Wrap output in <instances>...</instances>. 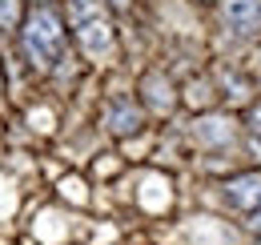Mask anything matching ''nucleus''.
I'll use <instances>...</instances> for the list:
<instances>
[{"instance_id":"nucleus-1","label":"nucleus","mask_w":261,"mask_h":245,"mask_svg":"<svg viewBox=\"0 0 261 245\" xmlns=\"http://www.w3.org/2000/svg\"><path fill=\"white\" fill-rule=\"evenodd\" d=\"M20 40H24V57L33 61V68H57L65 57V24L57 16L53 4H33L29 16L20 20Z\"/></svg>"},{"instance_id":"nucleus-2","label":"nucleus","mask_w":261,"mask_h":245,"mask_svg":"<svg viewBox=\"0 0 261 245\" xmlns=\"http://www.w3.org/2000/svg\"><path fill=\"white\" fill-rule=\"evenodd\" d=\"M68 24H72V36L85 57L105 61L113 53L117 36H113V16H109L105 0H68Z\"/></svg>"},{"instance_id":"nucleus-3","label":"nucleus","mask_w":261,"mask_h":245,"mask_svg":"<svg viewBox=\"0 0 261 245\" xmlns=\"http://www.w3.org/2000/svg\"><path fill=\"white\" fill-rule=\"evenodd\" d=\"M221 20L237 36H253L261 29V0H221Z\"/></svg>"},{"instance_id":"nucleus-4","label":"nucleus","mask_w":261,"mask_h":245,"mask_svg":"<svg viewBox=\"0 0 261 245\" xmlns=\"http://www.w3.org/2000/svg\"><path fill=\"white\" fill-rule=\"evenodd\" d=\"M225 201L241 213H257L261 209V173H241V177H229L225 185Z\"/></svg>"},{"instance_id":"nucleus-5","label":"nucleus","mask_w":261,"mask_h":245,"mask_svg":"<svg viewBox=\"0 0 261 245\" xmlns=\"http://www.w3.org/2000/svg\"><path fill=\"white\" fill-rule=\"evenodd\" d=\"M105 129L113 137H129V133L141 129V109L133 105V96H113L105 105Z\"/></svg>"},{"instance_id":"nucleus-6","label":"nucleus","mask_w":261,"mask_h":245,"mask_svg":"<svg viewBox=\"0 0 261 245\" xmlns=\"http://www.w3.org/2000/svg\"><path fill=\"white\" fill-rule=\"evenodd\" d=\"M20 24V0H0V29H16Z\"/></svg>"},{"instance_id":"nucleus-7","label":"nucleus","mask_w":261,"mask_h":245,"mask_svg":"<svg viewBox=\"0 0 261 245\" xmlns=\"http://www.w3.org/2000/svg\"><path fill=\"white\" fill-rule=\"evenodd\" d=\"M245 129H249L253 137H261V105H253V109L245 113Z\"/></svg>"},{"instance_id":"nucleus-8","label":"nucleus","mask_w":261,"mask_h":245,"mask_svg":"<svg viewBox=\"0 0 261 245\" xmlns=\"http://www.w3.org/2000/svg\"><path fill=\"white\" fill-rule=\"evenodd\" d=\"M245 225H249V229H257V233H261V209H257V213H249V221H245Z\"/></svg>"},{"instance_id":"nucleus-9","label":"nucleus","mask_w":261,"mask_h":245,"mask_svg":"<svg viewBox=\"0 0 261 245\" xmlns=\"http://www.w3.org/2000/svg\"><path fill=\"white\" fill-rule=\"evenodd\" d=\"M257 245H261V241H257Z\"/></svg>"}]
</instances>
